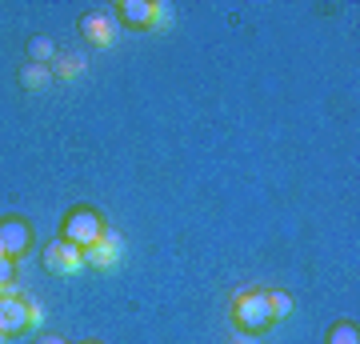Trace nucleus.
<instances>
[{
    "label": "nucleus",
    "mask_w": 360,
    "mask_h": 344,
    "mask_svg": "<svg viewBox=\"0 0 360 344\" xmlns=\"http://www.w3.org/2000/svg\"><path fill=\"white\" fill-rule=\"evenodd\" d=\"M229 317H232V324H236V332H248V336H264V332L276 324L264 288H245V293H236L232 296Z\"/></svg>",
    "instance_id": "f257e3e1"
},
{
    "label": "nucleus",
    "mask_w": 360,
    "mask_h": 344,
    "mask_svg": "<svg viewBox=\"0 0 360 344\" xmlns=\"http://www.w3.org/2000/svg\"><path fill=\"white\" fill-rule=\"evenodd\" d=\"M104 229H108V224H104L101 208H92V204H72V208L65 212V220H60V241L77 244L80 253H84L89 244L101 241Z\"/></svg>",
    "instance_id": "f03ea898"
},
{
    "label": "nucleus",
    "mask_w": 360,
    "mask_h": 344,
    "mask_svg": "<svg viewBox=\"0 0 360 344\" xmlns=\"http://www.w3.org/2000/svg\"><path fill=\"white\" fill-rule=\"evenodd\" d=\"M116 37H120V25H116L112 13H104V8H89V13L80 16V40H84L89 49H112Z\"/></svg>",
    "instance_id": "7ed1b4c3"
},
{
    "label": "nucleus",
    "mask_w": 360,
    "mask_h": 344,
    "mask_svg": "<svg viewBox=\"0 0 360 344\" xmlns=\"http://www.w3.org/2000/svg\"><path fill=\"white\" fill-rule=\"evenodd\" d=\"M120 256H124V236L116 229H104L101 241L89 244L84 248V268H96V272H112L120 265Z\"/></svg>",
    "instance_id": "20e7f679"
},
{
    "label": "nucleus",
    "mask_w": 360,
    "mask_h": 344,
    "mask_svg": "<svg viewBox=\"0 0 360 344\" xmlns=\"http://www.w3.org/2000/svg\"><path fill=\"white\" fill-rule=\"evenodd\" d=\"M32 224H28L25 217H0V256H13V260H20V256L32 253Z\"/></svg>",
    "instance_id": "39448f33"
},
{
    "label": "nucleus",
    "mask_w": 360,
    "mask_h": 344,
    "mask_svg": "<svg viewBox=\"0 0 360 344\" xmlns=\"http://www.w3.org/2000/svg\"><path fill=\"white\" fill-rule=\"evenodd\" d=\"M40 260H44V268H49L52 276H72V272H80V268H84V253H80L77 244L60 241V236L40 248Z\"/></svg>",
    "instance_id": "423d86ee"
},
{
    "label": "nucleus",
    "mask_w": 360,
    "mask_h": 344,
    "mask_svg": "<svg viewBox=\"0 0 360 344\" xmlns=\"http://www.w3.org/2000/svg\"><path fill=\"white\" fill-rule=\"evenodd\" d=\"M37 329V320H32V305H25L16 293H8L0 300V332L13 340V336H25V332Z\"/></svg>",
    "instance_id": "0eeeda50"
},
{
    "label": "nucleus",
    "mask_w": 360,
    "mask_h": 344,
    "mask_svg": "<svg viewBox=\"0 0 360 344\" xmlns=\"http://www.w3.org/2000/svg\"><path fill=\"white\" fill-rule=\"evenodd\" d=\"M116 25L132 32H153V0H120L116 4Z\"/></svg>",
    "instance_id": "6e6552de"
},
{
    "label": "nucleus",
    "mask_w": 360,
    "mask_h": 344,
    "mask_svg": "<svg viewBox=\"0 0 360 344\" xmlns=\"http://www.w3.org/2000/svg\"><path fill=\"white\" fill-rule=\"evenodd\" d=\"M16 80H20V89L25 92H44L52 84V68L49 64H20V72H16Z\"/></svg>",
    "instance_id": "1a4fd4ad"
},
{
    "label": "nucleus",
    "mask_w": 360,
    "mask_h": 344,
    "mask_svg": "<svg viewBox=\"0 0 360 344\" xmlns=\"http://www.w3.org/2000/svg\"><path fill=\"white\" fill-rule=\"evenodd\" d=\"M25 52H28V64H52L56 56H60V49H56V40H52V37H44V32H37V37H28Z\"/></svg>",
    "instance_id": "9d476101"
},
{
    "label": "nucleus",
    "mask_w": 360,
    "mask_h": 344,
    "mask_svg": "<svg viewBox=\"0 0 360 344\" xmlns=\"http://www.w3.org/2000/svg\"><path fill=\"white\" fill-rule=\"evenodd\" d=\"M84 68H89V60H84L80 52H60V56L52 60V77H60V80H80V77H84Z\"/></svg>",
    "instance_id": "9b49d317"
},
{
    "label": "nucleus",
    "mask_w": 360,
    "mask_h": 344,
    "mask_svg": "<svg viewBox=\"0 0 360 344\" xmlns=\"http://www.w3.org/2000/svg\"><path fill=\"white\" fill-rule=\"evenodd\" d=\"M264 296H269V308H272V320H276V324L296 312V300L284 293V288H264Z\"/></svg>",
    "instance_id": "f8f14e48"
},
{
    "label": "nucleus",
    "mask_w": 360,
    "mask_h": 344,
    "mask_svg": "<svg viewBox=\"0 0 360 344\" xmlns=\"http://www.w3.org/2000/svg\"><path fill=\"white\" fill-rule=\"evenodd\" d=\"M324 344H360L356 320H336L333 329H328V336H324Z\"/></svg>",
    "instance_id": "ddd939ff"
},
{
    "label": "nucleus",
    "mask_w": 360,
    "mask_h": 344,
    "mask_svg": "<svg viewBox=\"0 0 360 344\" xmlns=\"http://www.w3.org/2000/svg\"><path fill=\"white\" fill-rule=\"evenodd\" d=\"M172 20H176V8H172L168 0H153V32L172 28Z\"/></svg>",
    "instance_id": "4468645a"
},
{
    "label": "nucleus",
    "mask_w": 360,
    "mask_h": 344,
    "mask_svg": "<svg viewBox=\"0 0 360 344\" xmlns=\"http://www.w3.org/2000/svg\"><path fill=\"white\" fill-rule=\"evenodd\" d=\"M13 288H16V260L0 256V293H13Z\"/></svg>",
    "instance_id": "2eb2a0df"
},
{
    "label": "nucleus",
    "mask_w": 360,
    "mask_h": 344,
    "mask_svg": "<svg viewBox=\"0 0 360 344\" xmlns=\"http://www.w3.org/2000/svg\"><path fill=\"white\" fill-rule=\"evenodd\" d=\"M32 344H68V340H65V336H37Z\"/></svg>",
    "instance_id": "dca6fc26"
},
{
    "label": "nucleus",
    "mask_w": 360,
    "mask_h": 344,
    "mask_svg": "<svg viewBox=\"0 0 360 344\" xmlns=\"http://www.w3.org/2000/svg\"><path fill=\"white\" fill-rule=\"evenodd\" d=\"M232 344H257V336H248V332H236V336H232Z\"/></svg>",
    "instance_id": "f3484780"
},
{
    "label": "nucleus",
    "mask_w": 360,
    "mask_h": 344,
    "mask_svg": "<svg viewBox=\"0 0 360 344\" xmlns=\"http://www.w3.org/2000/svg\"><path fill=\"white\" fill-rule=\"evenodd\" d=\"M0 344H8V336H4V332H0Z\"/></svg>",
    "instance_id": "a211bd4d"
},
{
    "label": "nucleus",
    "mask_w": 360,
    "mask_h": 344,
    "mask_svg": "<svg viewBox=\"0 0 360 344\" xmlns=\"http://www.w3.org/2000/svg\"><path fill=\"white\" fill-rule=\"evenodd\" d=\"M84 344H104V340H84Z\"/></svg>",
    "instance_id": "6ab92c4d"
}]
</instances>
